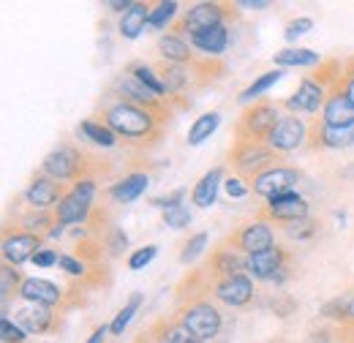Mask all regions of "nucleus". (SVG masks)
I'll use <instances>...</instances> for the list:
<instances>
[{
    "instance_id": "nucleus-36",
    "label": "nucleus",
    "mask_w": 354,
    "mask_h": 343,
    "mask_svg": "<svg viewBox=\"0 0 354 343\" xmlns=\"http://www.w3.org/2000/svg\"><path fill=\"white\" fill-rule=\"evenodd\" d=\"M177 8H180V6H177L175 0H164V3L153 6V11H150V28L164 30V28L177 17Z\"/></svg>"
},
{
    "instance_id": "nucleus-34",
    "label": "nucleus",
    "mask_w": 354,
    "mask_h": 343,
    "mask_svg": "<svg viewBox=\"0 0 354 343\" xmlns=\"http://www.w3.org/2000/svg\"><path fill=\"white\" fill-rule=\"evenodd\" d=\"M129 74L136 77V80L147 87V90H153L158 98H164V95H167V85H164L161 74H158V71H153L147 63H133L131 68H129Z\"/></svg>"
},
{
    "instance_id": "nucleus-7",
    "label": "nucleus",
    "mask_w": 354,
    "mask_h": 343,
    "mask_svg": "<svg viewBox=\"0 0 354 343\" xmlns=\"http://www.w3.org/2000/svg\"><path fill=\"white\" fill-rule=\"evenodd\" d=\"M306 139H308V126H306V120L297 118V115H283V118L278 120V126L272 129V133L267 136L265 145L270 150H275L278 156H283V153H292V150L303 147Z\"/></svg>"
},
{
    "instance_id": "nucleus-5",
    "label": "nucleus",
    "mask_w": 354,
    "mask_h": 343,
    "mask_svg": "<svg viewBox=\"0 0 354 343\" xmlns=\"http://www.w3.org/2000/svg\"><path fill=\"white\" fill-rule=\"evenodd\" d=\"M281 115H278V106L275 104H254L248 106L243 115H240V123H237V139L240 142H259L272 133V129L278 126Z\"/></svg>"
},
{
    "instance_id": "nucleus-37",
    "label": "nucleus",
    "mask_w": 354,
    "mask_h": 343,
    "mask_svg": "<svg viewBox=\"0 0 354 343\" xmlns=\"http://www.w3.org/2000/svg\"><path fill=\"white\" fill-rule=\"evenodd\" d=\"M57 221H55V215H49L46 210H36V213H30V215H25L22 218V226L30 232V234H49V229L55 226Z\"/></svg>"
},
{
    "instance_id": "nucleus-43",
    "label": "nucleus",
    "mask_w": 354,
    "mask_h": 343,
    "mask_svg": "<svg viewBox=\"0 0 354 343\" xmlns=\"http://www.w3.org/2000/svg\"><path fill=\"white\" fill-rule=\"evenodd\" d=\"M0 335H3V343H25L28 341V333L8 316L0 319Z\"/></svg>"
},
{
    "instance_id": "nucleus-16",
    "label": "nucleus",
    "mask_w": 354,
    "mask_h": 343,
    "mask_svg": "<svg viewBox=\"0 0 354 343\" xmlns=\"http://www.w3.org/2000/svg\"><path fill=\"white\" fill-rule=\"evenodd\" d=\"M112 90L120 93V101H129V104L153 109V112H161V109H164V98H158L153 90H147V87L142 85L136 77H131V74H120V77L115 80Z\"/></svg>"
},
{
    "instance_id": "nucleus-14",
    "label": "nucleus",
    "mask_w": 354,
    "mask_h": 343,
    "mask_svg": "<svg viewBox=\"0 0 354 343\" xmlns=\"http://www.w3.org/2000/svg\"><path fill=\"white\" fill-rule=\"evenodd\" d=\"M216 300L229 308H243L254 300V281L251 275H234V278H218L213 286Z\"/></svg>"
},
{
    "instance_id": "nucleus-54",
    "label": "nucleus",
    "mask_w": 354,
    "mask_h": 343,
    "mask_svg": "<svg viewBox=\"0 0 354 343\" xmlns=\"http://www.w3.org/2000/svg\"><path fill=\"white\" fill-rule=\"evenodd\" d=\"M344 90H346V95H349V101L354 104V71L346 77V85H344Z\"/></svg>"
},
{
    "instance_id": "nucleus-40",
    "label": "nucleus",
    "mask_w": 354,
    "mask_h": 343,
    "mask_svg": "<svg viewBox=\"0 0 354 343\" xmlns=\"http://www.w3.org/2000/svg\"><path fill=\"white\" fill-rule=\"evenodd\" d=\"M164 223L169 226V229H185L188 223H191V210H188V205H175V207H167L164 210Z\"/></svg>"
},
{
    "instance_id": "nucleus-11",
    "label": "nucleus",
    "mask_w": 354,
    "mask_h": 343,
    "mask_svg": "<svg viewBox=\"0 0 354 343\" xmlns=\"http://www.w3.org/2000/svg\"><path fill=\"white\" fill-rule=\"evenodd\" d=\"M327 87L319 85L316 80H303L300 87L295 90V95H289L286 98V109H289V115H313V112H319V109H324V104H327Z\"/></svg>"
},
{
    "instance_id": "nucleus-38",
    "label": "nucleus",
    "mask_w": 354,
    "mask_h": 343,
    "mask_svg": "<svg viewBox=\"0 0 354 343\" xmlns=\"http://www.w3.org/2000/svg\"><path fill=\"white\" fill-rule=\"evenodd\" d=\"M19 286H22V278H19L17 267L3 264V270H0V297H3V302H8L14 292L19 295Z\"/></svg>"
},
{
    "instance_id": "nucleus-45",
    "label": "nucleus",
    "mask_w": 354,
    "mask_h": 343,
    "mask_svg": "<svg viewBox=\"0 0 354 343\" xmlns=\"http://www.w3.org/2000/svg\"><path fill=\"white\" fill-rule=\"evenodd\" d=\"M310 28H313V19H308V17H300V19H292V22L286 25L283 36H286V41H297L300 36L310 33Z\"/></svg>"
},
{
    "instance_id": "nucleus-32",
    "label": "nucleus",
    "mask_w": 354,
    "mask_h": 343,
    "mask_svg": "<svg viewBox=\"0 0 354 343\" xmlns=\"http://www.w3.org/2000/svg\"><path fill=\"white\" fill-rule=\"evenodd\" d=\"M281 80H283V71H281V68H275V71H267V74H262V77H257V80H254L251 85L245 87V90L240 93V98H237V101H240V104H251L254 98L265 95L267 90H270L272 85H278Z\"/></svg>"
},
{
    "instance_id": "nucleus-35",
    "label": "nucleus",
    "mask_w": 354,
    "mask_h": 343,
    "mask_svg": "<svg viewBox=\"0 0 354 343\" xmlns=\"http://www.w3.org/2000/svg\"><path fill=\"white\" fill-rule=\"evenodd\" d=\"M324 316L354 327V295H346V297H338V300L327 302L324 305Z\"/></svg>"
},
{
    "instance_id": "nucleus-18",
    "label": "nucleus",
    "mask_w": 354,
    "mask_h": 343,
    "mask_svg": "<svg viewBox=\"0 0 354 343\" xmlns=\"http://www.w3.org/2000/svg\"><path fill=\"white\" fill-rule=\"evenodd\" d=\"M19 297H22V302L55 308V305L63 302V289L52 281H44V278H25L22 286H19Z\"/></svg>"
},
{
    "instance_id": "nucleus-15",
    "label": "nucleus",
    "mask_w": 354,
    "mask_h": 343,
    "mask_svg": "<svg viewBox=\"0 0 354 343\" xmlns=\"http://www.w3.org/2000/svg\"><path fill=\"white\" fill-rule=\"evenodd\" d=\"M322 123L333 129H352L354 126V104L349 101L344 87H333L327 95V104L322 109Z\"/></svg>"
},
{
    "instance_id": "nucleus-23",
    "label": "nucleus",
    "mask_w": 354,
    "mask_h": 343,
    "mask_svg": "<svg viewBox=\"0 0 354 343\" xmlns=\"http://www.w3.org/2000/svg\"><path fill=\"white\" fill-rule=\"evenodd\" d=\"M191 46H196L202 55L207 57H218L226 52L229 46V28L226 25H218V28H210V30H202L196 36H191Z\"/></svg>"
},
{
    "instance_id": "nucleus-1",
    "label": "nucleus",
    "mask_w": 354,
    "mask_h": 343,
    "mask_svg": "<svg viewBox=\"0 0 354 343\" xmlns=\"http://www.w3.org/2000/svg\"><path fill=\"white\" fill-rule=\"evenodd\" d=\"M104 123L126 139H150L156 133V126L161 123V112L136 106L129 101H115L104 112Z\"/></svg>"
},
{
    "instance_id": "nucleus-33",
    "label": "nucleus",
    "mask_w": 354,
    "mask_h": 343,
    "mask_svg": "<svg viewBox=\"0 0 354 343\" xmlns=\"http://www.w3.org/2000/svg\"><path fill=\"white\" fill-rule=\"evenodd\" d=\"M142 300H145V295H139V292H133L131 297H129V302L120 308V313L115 316V322L109 324V333L115 335V338H120L123 333H126V327L131 324V319L136 316V310L142 308Z\"/></svg>"
},
{
    "instance_id": "nucleus-44",
    "label": "nucleus",
    "mask_w": 354,
    "mask_h": 343,
    "mask_svg": "<svg viewBox=\"0 0 354 343\" xmlns=\"http://www.w3.org/2000/svg\"><path fill=\"white\" fill-rule=\"evenodd\" d=\"M223 191H226L232 199H243V196H248V194H251V183H248L245 177L234 174V177L223 180Z\"/></svg>"
},
{
    "instance_id": "nucleus-47",
    "label": "nucleus",
    "mask_w": 354,
    "mask_h": 343,
    "mask_svg": "<svg viewBox=\"0 0 354 343\" xmlns=\"http://www.w3.org/2000/svg\"><path fill=\"white\" fill-rule=\"evenodd\" d=\"M57 267H60L66 275H71V278H82V275H85V261H80V259H74V257H66V254H60Z\"/></svg>"
},
{
    "instance_id": "nucleus-42",
    "label": "nucleus",
    "mask_w": 354,
    "mask_h": 343,
    "mask_svg": "<svg viewBox=\"0 0 354 343\" xmlns=\"http://www.w3.org/2000/svg\"><path fill=\"white\" fill-rule=\"evenodd\" d=\"M283 234L292 237V240H308V237L316 234V223L310 218L295 221V223H283Z\"/></svg>"
},
{
    "instance_id": "nucleus-27",
    "label": "nucleus",
    "mask_w": 354,
    "mask_h": 343,
    "mask_svg": "<svg viewBox=\"0 0 354 343\" xmlns=\"http://www.w3.org/2000/svg\"><path fill=\"white\" fill-rule=\"evenodd\" d=\"M275 66L278 68H308V66H322V57L313 52V49H303V46H295V49H281L272 55Z\"/></svg>"
},
{
    "instance_id": "nucleus-20",
    "label": "nucleus",
    "mask_w": 354,
    "mask_h": 343,
    "mask_svg": "<svg viewBox=\"0 0 354 343\" xmlns=\"http://www.w3.org/2000/svg\"><path fill=\"white\" fill-rule=\"evenodd\" d=\"M286 264V251L281 245H272L262 254H254L248 257V272L257 278V281H272L275 272Z\"/></svg>"
},
{
    "instance_id": "nucleus-17",
    "label": "nucleus",
    "mask_w": 354,
    "mask_h": 343,
    "mask_svg": "<svg viewBox=\"0 0 354 343\" xmlns=\"http://www.w3.org/2000/svg\"><path fill=\"white\" fill-rule=\"evenodd\" d=\"M63 196H66L63 194V183H57V180H52L46 174L36 177L25 191V199H28V205L33 210H49L52 205H60Z\"/></svg>"
},
{
    "instance_id": "nucleus-24",
    "label": "nucleus",
    "mask_w": 354,
    "mask_h": 343,
    "mask_svg": "<svg viewBox=\"0 0 354 343\" xmlns=\"http://www.w3.org/2000/svg\"><path fill=\"white\" fill-rule=\"evenodd\" d=\"M147 185H150V177H147L145 172H133V174L123 177L120 183H115V185L109 188V196H112L118 205H129V202L139 199V196L145 194Z\"/></svg>"
},
{
    "instance_id": "nucleus-6",
    "label": "nucleus",
    "mask_w": 354,
    "mask_h": 343,
    "mask_svg": "<svg viewBox=\"0 0 354 343\" xmlns=\"http://www.w3.org/2000/svg\"><path fill=\"white\" fill-rule=\"evenodd\" d=\"M82 169H85L82 153L77 147H68V145L52 150L44 158V164H41V172H44L46 177L57 180V183H66V180L77 183V180H82Z\"/></svg>"
},
{
    "instance_id": "nucleus-21",
    "label": "nucleus",
    "mask_w": 354,
    "mask_h": 343,
    "mask_svg": "<svg viewBox=\"0 0 354 343\" xmlns=\"http://www.w3.org/2000/svg\"><path fill=\"white\" fill-rule=\"evenodd\" d=\"M210 270H213V275H218V278L248 275V257H243V251L221 248V251H216V257L210 259Z\"/></svg>"
},
{
    "instance_id": "nucleus-28",
    "label": "nucleus",
    "mask_w": 354,
    "mask_h": 343,
    "mask_svg": "<svg viewBox=\"0 0 354 343\" xmlns=\"http://www.w3.org/2000/svg\"><path fill=\"white\" fill-rule=\"evenodd\" d=\"M80 136H85L90 145H95V147H104V150H109V147H115L118 145V133L109 129L104 120L98 123V120H82L80 123V129H77Z\"/></svg>"
},
{
    "instance_id": "nucleus-51",
    "label": "nucleus",
    "mask_w": 354,
    "mask_h": 343,
    "mask_svg": "<svg viewBox=\"0 0 354 343\" xmlns=\"http://www.w3.org/2000/svg\"><path fill=\"white\" fill-rule=\"evenodd\" d=\"M106 333H109V327H104V324H101V327H95V330H93V335L88 338V343H104L106 341Z\"/></svg>"
},
{
    "instance_id": "nucleus-52",
    "label": "nucleus",
    "mask_w": 354,
    "mask_h": 343,
    "mask_svg": "<svg viewBox=\"0 0 354 343\" xmlns=\"http://www.w3.org/2000/svg\"><path fill=\"white\" fill-rule=\"evenodd\" d=\"M243 8H270V0H240Z\"/></svg>"
},
{
    "instance_id": "nucleus-8",
    "label": "nucleus",
    "mask_w": 354,
    "mask_h": 343,
    "mask_svg": "<svg viewBox=\"0 0 354 343\" xmlns=\"http://www.w3.org/2000/svg\"><path fill=\"white\" fill-rule=\"evenodd\" d=\"M300 183V172L289 169V167H272V169L262 172L251 180V191L257 196L265 199H275L283 194H295V185Z\"/></svg>"
},
{
    "instance_id": "nucleus-13",
    "label": "nucleus",
    "mask_w": 354,
    "mask_h": 343,
    "mask_svg": "<svg viewBox=\"0 0 354 343\" xmlns=\"http://www.w3.org/2000/svg\"><path fill=\"white\" fill-rule=\"evenodd\" d=\"M41 251V237L30 234V232H17V234H6L3 240V261L11 267H19L25 261H33V257Z\"/></svg>"
},
{
    "instance_id": "nucleus-48",
    "label": "nucleus",
    "mask_w": 354,
    "mask_h": 343,
    "mask_svg": "<svg viewBox=\"0 0 354 343\" xmlns=\"http://www.w3.org/2000/svg\"><path fill=\"white\" fill-rule=\"evenodd\" d=\"M57 261H60V254L52 251V248H41V251L33 257V264H36V267H55Z\"/></svg>"
},
{
    "instance_id": "nucleus-39",
    "label": "nucleus",
    "mask_w": 354,
    "mask_h": 343,
    "mask_svg": "<svg viewBox=\"0 0 354 343\" xmlns=\"http://www.w3.org/2000/svg\"><path fill=\"white\" fill-rule=\"evenodd\" d=\"M156 343H199V341H196L180 322H175V324H164V327L158 330Z\"/></svg>"
},
{
    "instance_id": "nucleus-12",
    "label": "nucleus",
    "mask_w": 354,
    "mask_h": 343,
    "mask_svg": "<svg viewBox=\"0 0 354 343\" xmlns=\"http://www.w3.org/2000/svg\"><path fill=\"white\" fill-rule=\"evenodd\" d=\"M265 221H275V223H295V221H303L308 218V202L295 191V194H283V196H275V199H267V207L262 213Z\"/></svg>"
},
{
    "instance_id": "nucleus-41",
    "label": "nucleus",
    "mask_w": 354,
    "mask_h": 343,
    "mask_svg": "<svg viewBox=\"0 0 354 343\" xmlns=\"http://www.w3.org/2000/svg\"><path fill=\"white\" fill-rule=\"evenodd\" d=\"M205 248H207V232H199V234H194V237L185 243L180 259H183L185 264H191V261H196V259L205 254Z\"/></svg>"
},
{
    "instance_id": "nucleus-31",
    "label": "nucleus",
    "mask_w": 354,
    "mask_h": 343,
    "mask_svg": "<svg viewBox=\"0 0 354 343\" xmlns=\"http://www.w3.org/2000/svg\"><path fill=\"white\" fill-rule=\"evenodd\" d=\"M218 126H221V112H205L199 120H194V126L188 131V145H202L216 133Z\"/></svg>"
},
{
    "instance_id": "nucleus-3",
    "label": "nucleus",
    "mask_w": 354,
    "mask_h": 343,
    "mask_svg": "<svg viewBox=\"0 0 354 343\" xmlns=\"http://www.w3.org/2000/svg\"><path fill=\"white\" fill-rule=\"evenodd\" d=\"M95 199V180L82 177L74 183V188L60 199V205L55 207V221L63 226H74V223H85Z\"/></svg>"
},
{
    "instance_id": "nucleus-10",
    "label": "nucleus",
    "mask_w": 354,
    "mask_h": 343,
    "mask_svg": "<svg viewBox=\"0 0 354 343\" xmlns=\"http://www.w3.org/2000/svg\"><path fill=\"white\" fill-rule=\"evenodd\" d=\"M232 245H237L243 254L254 257V254H262L267 248L275 245V232H272V223L259 218L254 223H245L234 237H232Z\"/></svg>"
},
{
    "instance_id": "nucleus-22",
    "label": "nucleus",
    "mask_w": 354,
    "mask_h": 343,
    "mask_svg": "<svg viewBox=\"0 0 354 343\" xmlns=\"http://www.w3.org/2000/svg\"><path fill=\"white\" fill-rule=\"evenodd\" d=\"M158 52L164 57V63H175V66H191L194 63V52L191 44L185 41L180 33H167L158 39Z\"/></svg>"
},
{
    "instance_id": "nucleus-25",
    "label": "nucleus",
    "mask_w": 354,
    "mask_h": 343,
    "mask_svg": "<svg viewBox=\"0 0 354 343\" xmlns=\"http://www.w3.org/2000/svg\"><path fill=\"white\" fill-rule=\"evenodd\" d=\"M150 6L147 3H133L131 8L120 17V36L123 39H139L142 33H145V28L150 25Z\"/></svg>"
},
{
    "instance_id": "nucleus-29",
    "label": "nucleus",
    "mask_w": 354,
    "mask_h": 343,
    "mask_svg": "<svg viewBox=\"0 0 354 343\" xmlns=\"http://www.w3.org/2000/svg\"><path fill=\"white\" fill-rule=\"evenodd\" d=\"M316 145L330 147V150H344L354 145V126L352 129H333V126H316Z\"/></svg>"
},
{
    "instance_id": "nucleus-19",
    "label": "nucleus",
    "mask_w": 354,
    "mask_h": 343,
    "mask_svg": "<svg viewBox=\"0 0 354 343\" xmlns=\"http://www.w3.org/2000/svg\"><path fill=\"white\" fill-rule=\"evenodd\" d=\"M14 322L25 330V333H33V335H44L52 330V322H55V313L52 308L44 305H33V302H22L17 310H14Z\"/></svg>"
},
{
    "instance_id": "nucleus-4",
    "label": "nucleus",
    "mask_w": 354,
    "mask_h": 343,
    "mask_svg": "<svg viewBox=\"0 0 354 343\" xmlns=\"http://www.w3.org/2000/svg\"><path fill=\"white\" fill-rule=\"evenodd\" d=\"M278 164V153L270 150L262 142H237L232 150V167L237 169L240 177H245L248 183L262 174V172L272 169Z\"/></svg>"
},
{
    "instance_id": "nucleus-26",
    "label": "nucleus",
    "mask_w": 354,
    "mask_h": 343,
    "mask_svg": "<svg viewBox=\"0 0 354 343\" xmlns=\"http://www.w3.org/2000/svg\"><path fill=\"white\" fill-rule=\"evenodd\" d=\"M223 185V172L221 169H210L191 191V199L196 207H213L216 199H218V188Z\"/></svg>"
},
{
    "instance_id": "nucleus-53",
    "label": "nucleus",
    "mask_w": 354,
    "mask_h": 343,
    "mask_svg": "<svg viewBox=\"0 0 354 343\" xmlns=\"http://www.w3.org/2000/svg\"><path fill=\"white\" fill-rule=\"evenodd\" d=\"M131 6L133 3H129V0H112V3H109V8H112V11H123V14H126Z\"/></svg>"
},
{
    "instance_id": "nucleus-30",
    "label": "nucleus",
    "mask_w": 354,
    "mask_h": 343,
    "mask_svg": "<svg viewBox=\"0 0 354 343\" xmlns=\"http://www.w3.org/2000/svg\"><path fill=\"white\" fill-rule=\"evenodd\" d=\"M161 80L167 85V95H183L185 87L191 85V74L185 66H175V63H164L161 66Z\"/></svg>"
},
{
    "instance_id": "nucleus-50",
    "label": "nucleus",
    "mask_w": 354,
    "mask_h": 343,
    "mask_svg": "<svg viewBox=\"0 0 354 343\" xmlns=\"http://www.w3.org/2000/svg\"><path fill=\"white\" fill-rule=\"evenodd\" d=\"M112 234V243H109V251L112 254H120V251H126V245H129V237L120 232V229H112L109 232Z\"/></svg>"
},
{
    "instance_id": "nucleus-49",
    "label": "nucleus",
    "mask_w": 354,
    "mask_h": 343,
    "mask_svg": "<svg viewBox=\"0 0 354 343\" xmlns=\"http://www.w3.org/2000/svg\"><path fill=\"white\" fill-rule=\"evenodd\" d=\"M183 196H185V191L180 188V191H175V194H167V196H156L153 199V207H175V205H180L183 202Z\"/></svg>"
},
{
    "instance_id": "nucleus-46",
    "label": "nucleus",
    "mask_w": 354,
    "mask_h": 343,
    "mask_svg": "<svg viewBox=\"0 0 354 343\" xmlns=\"http://www.w3.org/2000/svg\"><path fill=\"white\" fill-rule=\"evenodd\" d=\"M156 254H158V245H145V248L133 251L131 257H129V267L131 270H142V267H147L156 259Z\"/></svg>"
},
{
    "instance_id": "nucleus-9",
    "label": "nucleus",
    "mask_w": 354,
    "mask_h": 343,
    "mask_svg": "<svg viewBox=\"0 0 354 343\" xmlns=\"http://www.w3.org/2000/svg\"><path fill=\"white\" fill-rule=\"evenodd\" d=\"M226 8H229V6H223V3H196V6H191V8L183 14V19H180L177 33L185 30V33L196 36V33H202V30L218 28V25H223V19H226Z\"/></svg>"
},
{
    "instance_id": "nucleus-2",
    "label": "nucleus",
    "mask_w": 354,
    "mask_h": 343,
    "mask_svg": "<svg viewBox=\"0 0 354 343\" xmlns=\"http://www.w3.org/2000/svg\"><path fill=\"white\" fill-rule=\"evenodd\" d=\"M177 322H180V324H183V327H185L199 343L216 341L218 333H221V327H223L221 310H218L210 300L188 302V305L180 310Z\"/></svg>"
}]
</instances>
